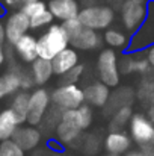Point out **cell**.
<instances>
[{"label":"cell","instance_id":"cell-27","mask_svg":"<svg viewBox=\"0 0 154 156\" xmlns=\"http://www.w3.org/2000/svg\"><path fill=\"white\" fill-rule=\"evenodd\" d=\"M0 156H26V152L11 138L0 141Z\"/></svg>","mask_w":154,"mask_h":156},{"label":"cell","instance_id":"cell-20","mask_svg":"<svg viewBox=\"0 0 154 156\" xmlns=\"http://www.w3.org/2000/svg\"><path fill=\"white\" fill-rule=\"evenodd\" d=\"M17 67L18 65H15L14 68H9V71H6L0 76V99L12 96L21 90L20 74L17 71Z\"/></svg>","mask_w":154,"mask_h":156},{"label":"cell","instance_id":"cell-33","mask_svg":"<svg viewBox=\"0 0 154 156\" xmlns=\"http://www.w3.org/2000/svg\"><path fill=\"white\" fill-rule=\"evenodd\" d=\"M5 6H6V9L9 11H15V9H20L21 8V5H23V0H0Z\"/></svg>","mask_w":154,"mask_h":156},{"label":"cell","instance_id":"cell-16","mask_svg":"<svg viewBox=\"0 0 154 156\" xmlns=\"http://www.w3.org/2000/svg\"><path fill=\"white\" fill-rule=\"evenodd\" d=\"M51 64H53L54 74L60 77L62 74H65L67 71H70L71 68L79 65V53H77V50L74 47L68 46L67 49L59 52L51 59Z\"/></svg>","mask_w":154,"mask_h":156},{"label":"cell","instance_id":"cell-18","mask_svg":"<svg viewBox=\"0 0 154 156\" xmlns=\"http://www.w3.org/2000/svg\"><path fill=\"white\" fill-rule=\"evenodd\" d=\"M29 70H30L32 77L35 80V85H39V87H44L46 83H49L51 76L54 74L51 61L44 59V58H39V56L30 64V68Z\"/></svg>","mask_w":154,"mask_h":156},{"label":"cell","instance_id":"cell-12","mask_svg":"<svg viewBox=\"0 0 154 156\" xmlns=\"http://www.w3.org/2000/svg\"><path fill=\"white\" fill-rule=\"evenodd\" d=\"M103 37L94 29L82 27L77 35H74L70 40V46H73L76 50H95L101 46Z\"/></svg>","mask_w":154,"mask_h":156},{"label":"cell","instance_id":"cell-1","mask_svg":"<svg viewBox=\"0 0 154 156\" xmlns=\"http://www.w3.org/2000/svg\"><path fill=\"white\" fill-rule=\"evenodd\" d=\"M70 46L68 35L62 23H51L50 26L36 38L38 56L51 61L59 52Z\"/></svg>","mask_w":154,"mask_h":156},{"label":"cell","instance_id":"cell-7","mask_svg":"<svg viewBox=\"0 0 154 156\" xmlns=\"http://www.w3.org/2000/svg\"><path fill=\"white\" fill-rule=\"evenodd\" d=\"M128 135L141 149L154 146V124L145 114L136 112L132 115L128 123Z\"/></svg>","mask_w":154,"mask_h":156},{"label":"cell","instance_id":"cell-24","mask_svg":"<svg viewBox=\"0 0 154 156\" xmlns=\"http://www.w3.org/2000/svg\"><path fill=\"white\" fill-rule=\"evenodd\" d=\"M132 115H133V108L130 105L118 108L113 112V117L110 118V123H109L110 130H122L125 126H128Z\"/></svg>","mask_w":154,"mask_h":156},{"label":"cell","instance_id":"cell-39","mask_svg":"<svg viewBox=\"0 0 154 156\" xmlns=\"http://www.w3.org/2000/svg\"><path fill=\"white\" fill-rule=\"evenodd\" d=\"M6 15H8V9H6V6L0 2V18H2V17H6Z\"/></svg>","mask_w":154,"mask_h":156},{"label":"cell","instance_id":"cell-26","mask_svg":"<svg viewBox=\"0 0 154 156\" xmlns=\"http://www.w3.org/2000/svg\"><path fill=\"white\" fill-rule=\"evenodd\" d=\"M29 20H30V29L32 30H38V29H43V27H49L51 23L54 21V17L51 15V12L47 8L46 11L30 17Z\"/></svg>","mask_w":154,"mask_h":156},{"label":"cell","instance_id":"cell-10","mask_svg":"<svg viewBox=\"0 0 154 156\" xmlns=\"http://www.w3.org/2000/svg\"><path fill=\"white\" fill-rule=\"evenodd\" d=\"M3 24H5V32H6V43L11 46H14L24 34L30 30V20L21 9H15L9 12Z\"/></svg>","mask_w":154,"mask_h":156},{"label":"cell","instance_id":"cell-37","mask_svg":"<svg viewBox=\"0 0 154 156\" xmlns=\"http://www.w3.org/2000/svg\"><path fill=\"white\" fill-rule=\"evenodd\" d=\"M0 44H6V32H5V24L0 21Z\"/></svg>","mask_w":154,"mask_h":156},{"label":"cell","instance_id":"cell-3","mask_svg":"<svg viewBox=\"0 0 154 156\" xmlns=\"http://www.w3.org/2000/svg\"><path fill=\"white\" fill-rule=\"evenodd\" d=\"M77 18L85 27L94 30H106L115 21V11L112 6L106 5H89L79 11Z\"/></svg>","mask_w":154,"mask_h":156},{"label":"cell","instance_id":"cell-22","mask_svg":"<svg viewBox=\"0 0 154 156\" xmlns=\"http://www.w3.org/2000/svg\"><path fill=\"white\" fill-rule=\"evenodd\" d=\"M29 97H30V93H29V91L20 90L18 93L14 94L12 102H11V109L15 112V115L18 117V120H20L21 124H24V123H26V118H27Z\"/></svg>","mask_w":154,"mask_h":156},{"label":"cell","instance_id":"cell-40","mask_svg":"<svg viewBox=\"0 0 154 156\" xmlns=\"http://www.w3.org/2000/svg\"><path fill=\"white\" fill-rule=\"evenodd\" d=\"M135 2H141V3H147L148 0H135Z\"/></svg>","mask_w":154,"mask_h":156},{"label":"cell","instance_id":"cell-36","mask_svg":"<svg viewBox=\"0 0 154 156\" xmlns=\"http://www.w3.org/2000/svg\"><path fill=\"white\" fill-rule=\"evenodd\" d=\"M6 64V53H5V44H0V67Z\"/></svg>","mask_w":154,"mask_h":156},{"label":"cell","instance_id":"cell-4","mask_svg":"<svg viewBox=\"0 0 154 156\" xmlns=\"http://www.w3.org/2000/svg\"><path fill=\"white\" fill-rule=\"evenodd\" d=\"M147 18L141 27L132 34L127 52H145L148 47L154 46V0L147 2Z\"/></svg>","mask_w":154,"mask_h":156},{"label":"cell","instance_id":"cell-42","mask_svg":"<svg viewBox=\"0 0 154 156\" xmlns=\"http://www.w3.org/2000/svg\"><path fill=\"white\" fill-rule=\"evenodd\" d=\"M27 2H35V0H23V3H27Z\"/></svg>","mask_w":154,"mask_h":156},{"label":"cell","instance_id":"cell-35","mask_svg":"<svg viewBox=\"0 0 154 156\" xmlns=\"http://www.w3.org/2000/svg\"><path fill=\"white\" fill-rule=\"evenodd\" d=\"M124 156H150V155L147 152H144L142 149H139V150H128Z\"/></svg>","mask_w":154,"mask_h":156},{"label":"cell","instance_id":"cell-30","mask_svg":"<svg viewBox=\"0 0 154 156\" xmlns=\"http://www.w3.org/2000/svg\"><path fill=\"white\" fill-rule=\"evenodd\" d=\"M83 71H85L83 65L79 64V65H76L74 68H71L70 71H67L65 74H62V76H60V82H62V83H77V82L82 79Z\"/></svg>","mask_w":154,"mask_h":156},{"label":"cell","instance_id":"cell-21","mask_svg":"<svg viewBox=\"0 0 154 156\" xmlns=\"http://www.w3.org/2000/svg\"><path fill=\"white\" fill-rule=\"evenodd\" d=\"M103 41H104L106 46H109L110 49L127 50L130 38H128L122 30H119V29H113V27H109V29H106L104 34H103Z\"/></svg>","mask_w":154,"mask_h":156},{"label":"cell","instance_id":"cell-6","mask_svg":"<svg viewBox=\"0 0 154 156\" xmlns=\"http://www.w3.org/2000/svg\"><path fill=\"white\" fill-rule=\"evenodd\" d=\"M50 97L51 105L60 111L77 109L80 105L85 103L83 88H80L77 83H60L53 93H50Z\"/></svg>","mask_w":154,"mask_h":156},{"label":"cell","instance_id":"cell-31","mask_svg":"<svg viewBox=\"0 0 154 156\" xmlns=\"http://www.w3.org/2000/svg\"><path fill=\"white\" fill-rule=\"evenodd\" d=\"M17 71L20 74V85H21V90L23 91H29L35 87V80L32 77V73L30 70H23L20 65L17 67Z\"/></svg>","mask_w":154,"mask_h":156},{"label":"cell","instance_id":"cell-19","mask_svg":"<svg viewBox=\"0 0 154 156\" xmlns=\"http://www.w3.org/2000/svg\"><path fill=\"white\" fill-rule=\"evenodd\" d=\"M20 120L11 108L0 111V141L11 140L15 133L17 127L20 126Z\"/></svg>","mask_w":154,"mask_h":156},{"label":"cell","instance_id":"cell-32","mask_svg":"<svg viewBox=\"0 0 154 156\" xmlns=\"http://www.w3.org/2000/svg\"><path fill=\"white\" fill-rule=\"evenodd\" d=\"M62 26H63V29H65V32H67V35H68V40H71L74 35H77L79 30L83 27V24L80 23V20H79L77 17L62 21Z\"/></svg>","mask_w":154,"mask_h":156},{"label":"cell","instance_id":"cell-23","mask_svg":"<svg viewBox=\"0 0 154 156\" xmlns=\"http://www.w3.org/2000/svg\"><path fill=\"white\" fill-rule=\"evenodd\" d=\"M133 100H135V93H133V90H130V88H121L119 91H116V93H110V97H109V102L106 106H110V112L113 111H116L118 108H122V106H132L133 103Z\"/></svg>","mask_w":154,"mask_h":156},{"label":"cell","instance_id":"cell-34","mask_svg":"<svg viewBox=\"0 0 154 156\" xmlns=\"http://www.w3.org/2000/svg\"><path fill=\"white\" fill-rule=\"evenodd\" d=\"M145 58L148 59V62H150L151 68L154 70V46H151V47H148V49L145 50Z\"/></svg>","mask_w":154,"mask_h":156},{"label":"cell","instance_id":"cell-5","mask_svg":"<svg viewBox=\"0 0 154 156\" xmlns=\"http://www.w3.org/2000/svg\"><path fill=\"white\" fill-rule=\"evenodd\" d=\"M83 132V127L80 124L77 109H65L60 114V118L54 127V136L59 144H71L74 143L80 133Z\"/></svg>","mask_w":154,"mask_h":156},{"label":"cell","instance_id":"cell-15","mask_svg":"<svg viewBox=\"0 0 154 156\" xmlns=\"http://www.w3.org/2000/svg\"><path fill=\"white\" fill-rule=\"evenodd\" d=\"M47 8L54 20H59L60 23L70 18H76L80 11L77 0H49Z\"/></svg>","mask_w":154,"mask_h":156},{"label":"cell","instance_id":"cell-41","mask_svg":"<svg viewBox=\"0 0 154 156\" xmlns=\"http://www.w3.org/2000/svg\"><path fill=\"white\" fill-rule=\"evenodd\" d=\"M104 156H122V155H112V153H107V155H104Z\"/></svg>","mask_w":154,"mask_h":156},{"label":"cell","instance_id":"cell-13","mask_svg":"<svg viewBox=\"0 0 154 156\" xmlns=\"http://www.w3.org/2000/svg\"><path fill=\"white\" fill-rule=\"evenodd\" d=\"M83 96H85V103H88L89 106L104 108L110 97V88L100 80H95L83 88Z\"/></svg>","mask_w":154,"mask_h":156},{"label":"cell","instance_id":"cell-25","mask_svg":"<svg viewBox=\"0 0 154 156\" xmlns=\"http://www.w3.org/2000/svg\"><path fill=\"white\" fill-rule=\"evenodd\" d=\"M138 99L144 105L151 106L154 105V80L153 79H144L136 91Z\"/></svg>","mask_w":154,"mask_h":156},{"label":"cell","instance_id":"cell-14","mask_svg":"<svg viewBox=\"0 0 154 156\" xmlns=\"http://www.w3.org/2000/svg\"><path fill=\"white\" fill-rule=\"evenodd\" d=\"M132 138L124 130H112L104 138V150L112 155H125L132 147Z\"/></svg>","mask_w":154,"mask_h":156},{"label":"cell","instance_id":"cell-9","mask_svg":"<svg viewBox=\"0 0 154 156\" xmlns=\"http://www.w3.org/2000/svg\"><path fill=\"white\" fill-rule=\"evenodd\" d=\"M147 3L124 0L121 3V23L124 29L130 34H135L147 18Z\"/></svg>","mask_w":154,"mask_h":156},{"label":"cell","instance_id":"cell-2","mask_svg":"<svg viewBox=\"0 0 154 156\" xmlns=\"http://www.w3.org/2000/svg\"><path fill=\"white\" fill-rule=\"evenodd\" d=\"M97 76L98 80L107 85L109 88H115L119 85L121 79V71H119V62H118V55L115 49L106 47L97 56V64H95Z\"/></svg>","mask_w":154,"mask_h":156},{"label":"cell","instance_id":"cell-28","mask_svg":"<svg viewBox=\"0 0 154 156\" xmlns=\"http://www.w3.org/2000/svg\"><path fill=\"white\" fill-rule=\"evenodd\" d=\"M77 115H79V120H80V124H82L83 130L89 129L91 124H92V120H94L92 106H89L88 103L80 105V106L77 108Z\"/></svg>","mask_w":154,"mask_h":156},{"label":"cell","instance_id":"cell-29","mask_svg":"<svg viewBox=\"0 0 154 156\" xmlns=\"http://www.w3.org/2000/svg\"><path fill=\"white\" fill-rule=\"evenodd\" d=\"M20 9H21V11H23V12L30 18V17H33V15H36V14H39V12L46 11V9H47V3H46V2H43V0L27 2V3H23Z\"/></svg>","mask_w":154,"mask_h":156},{"label":"cell","instance_id":"cell-38","mask_svg":"<svg viewBox=\"0 0 154 156\" xmlns=\"http://www.w3.org/2000/svg\"><path fill=\"white\" fill-rule=\"evenodd\" d=\"M150 120H151V123L154 124V105H151V106H148V109H147V114H145Z\"/></svg>","mask_w":154,"mask_h":156},{"label":"cell","instance_id":"cell-11","mask_svg":"<svg viewBox=\"0 0 154 156\" xmlns=\"http://www.w3.org/2000/svg\"><path fill=\"white\" fill-rule=\"evenodd\" d=\"M12 140L24 150V152H32L35 150L41 140H43V133L41 129H38L36 126H30V124H20L15 130V133L12 135Z\"/></svg>","mask_w":154,"mask_h":156},{"label":"cell","instance_id":"cell-17","mask_svg":"<svg viewBox=\"0 0 154 156\" xmlns=\"http://www.w3.org/2000/svg\"><path fill=\"white\" fill-rule=\"evenodd\" d=\"M15 55L20 58L24 64H32L38 58V49H36V37L32 34H24L15 44H14Z\"/></svg>","mask_w":154,"mask_h":156},{"label":"cell","instance_id":"cell-8","mask_svg":"<svg viewBox=\"0 0 154 156\" xmlns=\"http://www.w3.org/2000/svg\"><path fill=\"white\" fill-rule=\"evenodd\" d=\"M51 105L50 93L46 88H36L30 93L29 108H27V118L26 123L30 126H39L44 115L47 114Z\"/></svg>","mask_w":154,"mask_h":156}]
</instances>
